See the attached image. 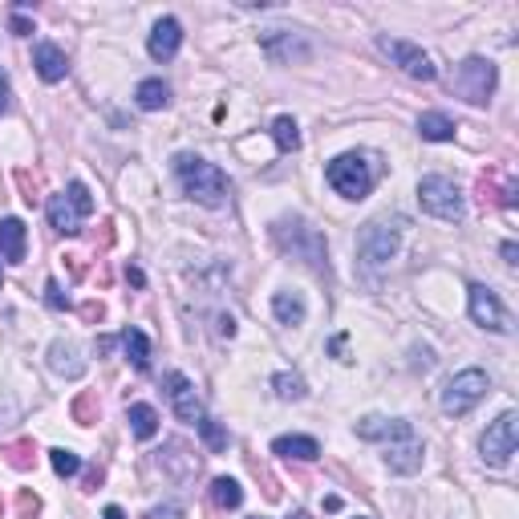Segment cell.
<instances>
[{
    "label": "cell",
    "mask_w": 519,
    "mask_h": 519,
    "mask_svg": "<svg viewBox=\"0 0 519 519\" xmlns=\"http://www.w3.org/2000/svg\"><path fill=\"white\" fill-rule=\"evenodd\" d=\"M174 174H179L183 191L191 195L195 203H203V207H223V199H228V191H231L228 174L215 163L199 159V154H174Z\"/></svg>",
    "instance_id": "1"
},
{
    "label": "cell",
    "mask_w": 519,
    "mask_h": 519,
    "mask_svg": "<svg viewBox=\"0 0 519 519\" xmlns=\"http://www.w3.org/2000/svg\"><path fill=\"white\" fill-rule=\"evenodd\" d=\"M402 228H406V220H374V223H366V228L357 231V256H361V264L366 268H385L390 260H394V252H398V240H402Z\"/></svg>",
    "instance_id": "2"
},
{
    "label": "cell",
    "mask_w": 519,
    "mask_h": 519,
    "mask_svg": "<svg viewBox=\"0 0 519 519\" xmlns=\"http://www.w3.org/2000/svg\"><path fill=\"white\" fill-rule=\"evenodd\" d=\"M325 179L341 199H366L369 187H374V171H369L366 154H341V159H333Z\"/></svg>",
    "instance_id": "3"
},
{
    "label": "cell",
    "mask_w": 519,
    "mask_h": 519,
    "mask_svg": "<svg viewBox=\"0 0 519 519\" xmlns=\"http://www.w3.org/2000/svg\"><path fill=\"white\" fill-rule=\"evenodd\" d=\"M418 199H422V212L434 215V220H446V223L462 220V195L446 174H426L418 183Z\"/></svg>",
    "instance_id": "4"
},
{
    "label": "cell",
    "mask_w": 519,
    "mask_h": 519,
    "mask_svg": "<svg viewBox=\"0 0 519 519\" xmlns=\"http://www.w3.org/2000/svg\"><path fill=\"white\" fill-rule=\"evenodd\" d=\"M491 382L483 369H462V374H454L451 382H446L443 390V410L451 414V418H462L467 410H475V406L487 398Z\"/></svg>",
    "instance_id": "5"
},
{
    "label": "cell",
    "mask_w": 519,
    "mask_h": 519,
    "mask_svg": "<svg viewBox=\"0 0 519 519\" xmlns=\"http://www.w3.org/2000/svg\"><path fill=\"white\" fill-rule=\"evenodd\" d=\"M495 66L483 58H467L459 69H454L451 77V86L459 97H467L471 106H483V102H491V94H495Z\"/></svg>",
    "instance_id": "6"
},
{
    "label": "cell",
    "mask_w": 519,
    "mask_h": 519,
    "mask_svg": "<svg viewBox=\"0 0 519 519\" xmlns=\"http://www.w3.org/2000/svg\"><path fill=\"white\" fill-rule=\"evenodd\" d=\"M515 438H519V418H515V410H503L487 426V434H483V443H479L483 462L487 467H507L511 454H515Z\"/></svg>",
    "instance_id": "7"
},
{
    "label": "cell",
    "mask_w": 519,
    "mask_h": 519,
    "mask_svg": "<svg viewBox=\"0 0 519 519\" xmlns=\"http://www.w3.org/2000/svg\"><path fill=\"white\" fill-rule=\"evenodd\" d=\"M382 45V53L390 61H394L398 69H402L406 77H414V81H434L438 77V69H434V61L426 58L422 49L414 45V41H398V37H382L377 41Z\"/></svg>",
    "instance_id": "8"
},
{
    "label": "cell",
    "mask_w": 519,
    "mask_h": 519,
    "mask_svg": "<svg viewBox=\"0 0 519 519\" xmlns=\"http://www.w3.org/2000/svg\"><path fill=\"white\" fill-rule=\"evenodd\" d=\"M471 321L491 333H511V317L503 313L500 297L487 289V284H471Z\"/></svg>",
    "instance_id": "9"
},
{
    "label": "cell",
    "mask_w": 519,
    "mask_h": 519,
    "mask_svg": "<svg viewBox=\"0 0 519 519\" xmlns=\"http://www.w3.org/2000/svg\"><path fill=\"white\" fill-rule=\"evenodd\" d=\"M357 438H361V443H406V438H414V426L402 422V418L369 414V418L357 422Z\"/></svg>",
    "instance_id": "10"
},
{
    "label": "cell",
    "mask_w": 519,
    "mask_h": 519,
    "mask_svg": "<svg viewBox=\"0 0 519 519\" xmlns=\"http://www.w3.org/2000/svg\"><path fill=\"white\" fill-rule=\"evenodd\" d=\"M167 398H171V410L179 414V422H199L203 418V402H199V394H195V385L187 382L183 374H167Z\"/></svg>",
    "instance_id": "11"
},
{
    "label": "cell",
    "mask_w": 519,
    "mask_h": 519,
    "mask_svg": "<svg viewBox=\"0 0 519 519\" xmlns=\"http://www.w3.org/2000/svg\"><path fill=\"white\" fill-rule=\"evenodd\" d=\"M179 45H183V25L174 17H163L159 25L151 29V41H146V49H151L154 61H171L174 53H179Z\"/></svg>",
    "instance_id": "12"
},
{
    "label": "cell",
    "mask_w": 519,
    "mask_h": 519,
    "mask_svg": "<svg viewBox=\"0 0 519 519\" xmlns=\"http://www.w3.org/2000/svg\"><path fill=\"white\" fill-rule=\"evenodd\" d=\"M422 443L418 438H406V443H390L385 446V467L394 475H414V471H422Z\"/></svg>",
    "instance_id": "13"
},
{
    "label": "cell",
    "mask_w": 519,
    "mask_h": 519,
    "mask_svg": "<svg viewBox=\"0 0 519 519\" xmlns=\"http://www.w3.org/2000/svg\"><path fill=\"white\" fill-rule=\"evenodd\" d=\"M33 66H37L41 81H61V77L69 74V58H66V49H58L53 41H41V45L33 49Z\"/></svg>",
    "instance_id": "14"
},
{
    "label": "cell",
    "mask_w": 519,
    "mask_h": 519,
    "mask_svg": "<svg viewBox=\"0 0 519 519\" xmlns=\"http://www.w3.org/2000/svg\"><path fill=\"white\" fill-rule=\"evenodd\" d=\"M25 248H29V228L20 220H0V256L9 260V264H20L25 260Z\"/></svg>",
    "instance_id": "15"
},
{
    "label": "cell",
    "mask_w": 519,
    "mask_h": 519,
    "mask_svg": "<svg viewBox=\"0 0 519 519\" xmlns=\"http://www.w3.org/2000/svg\"><path fill=\"white\" fill-rule=\"evenodd\" d=\"M272 454H280V459H297V462H317L321 443L317 438H305V434H284V438L272 443Z\"/></svg>",
    "instance_id": "16"
},
{
    "label": "cell",
    "mask_w": 519,
    "mask_h": 519,
    "mask_svg": "<svg viewBox=\"0 0 519 519\" xmlns=\"http://www.w3.org/2000/svg\"><path fill=\"white\" fill-rule=\"evenodd\" d=\"M49 369L61 377H81L86 374V361L77 357L74 341H53V345H49Z\"/></svg>",
    "instance_id": "17"
},
{
    "label": "cell",
    "mask_w": 519,
    "mask_h": 519,
    "mask_svg": "<svg viewBox=\"0 0 519 519\" xmlns=\"http://www.w3.org/2000/svg\"><path fill=\"white\" fill-rule=\"evenodd\" d=\"M45 212H49V223H53V231H61V236H77V220L81 215L74 212V203H69V195H49L45 199Z\"/></svg>",
    "instance_id": "18"
},
{
    "label": "cell",
    "mask_w": 519,
    "mask_h": 519,
    "mask_svg": "<svg viewBox=\"0 0 519 519\" xmlns=\"http://www.w3.org/2000/svg\"><path fill=\"white\" fill-rule=\"evenodd\" d=\"M272 313H276L280 325H305V297L300 292H276L272 297Z\"/></svg>",
    "instance_id": "19"
},
{
    "label": "cell",
    "mask_w": 519,
    "mask_h": 519,
    "mask_svg": "<svg viewBox=\"0 0 519 519\" xmlns=\"http://www.w3.org/2000/svg\"><path fill=\"white\" fill-rule=\"evenodd\" d=\"M0 454H4L12 471H33L37 467V443L33 438H12V443L0 446Z\"/></svg>",
    "instance_id": "20"
},
{
    "label": "cell",
    "mask_w": 519,
    "mask_h": 519,
    "mask_svg": "<svg viewBox=\"0 0 519 519\" xmlns=\"http://www.w3.org/2000/svg\"><path fill=\"white\" fill-rule=\"evenodd\" d=\"M479 191H483V199H495L500 207H515L519 187H515V179H495V174H483Z\"/></svg>",
    "instance_id": "21"
},
{
    "label": "cell",
    "mask_w": 519,
    "mask_h": 519,
    "mask_svg": "<svg viewBox=\"0 0 519 519\" xmlns=\"http://www.w3.org/2000/svg\"><path fill=\"white\" fill-rule=\"evenodd\" d=\"M126 422H130L135 438H154V434H159V414H154V406H146V402L130 406V410H126Z\"/></svg>",
    "instance_id": "22"
},
{
    "label": "cell",
    "mask_w": 519,
    "mask_h": 519,
    "mask_svg": "<svg viewBox=\"0 0 519 519\" xmlns=\"http://www.w3.org/2000/svg\"><path fill=\"white\" fill-rule=\"evenodd\" d=\"M135 102H138L143 110H163L167 102H171V86H167L163 77H146L143 86H138Z\"/></svg>",
    "instance_id": "23"
},
{
    "label": "cell",
    "mask_w": 519,
    "mask_h": 519,
    "mask_svg": "<svg viewBox=\"0 0 519 519\" xmlns=\"http://www.w3.org/2000/svg\"><path fill=\"white\" fill-rule=\"evenodd\" d=\"M122 349H126V357L135 361V369H151V341H146V333L143 329H126L122 337Z\"/></svg>",
    "instance_id": "24"
},
{
    "label": "cell",
    "mask_w": 519,
    "mask_h": 519,
    "mask_svg": "<svg viewBox=\"0 0 519 519\" xmlns=\"http://www.w3.org/2000/svg\"><path fill=\"white\" fill-rule=\"evenodd\" d=\"M418 135H422L426 143H451V138H454V122L446 114H422V118H418Z\"/></svg>",
    "instance_id": "25"
},
{
    "label": "cell",
    "mask_w": 519,
    "mask_h": 519,
    "mask_svg": "<svg viewBox=\"0 0 519 519\" xmlns=\"http://www.w3.org/2000/svg\"><path fill=\"white\" fill-rule=\"evenodd\" d=\"M212 500H215V507L220 511H231V507H240L244 503V491H240V483L236 479H215L212 483Z\"/></svg>",
    "instance_id": "26"
},
{
    "label": "cell",
    "mask_w": 519,
    "mask_h": 519,
    "mask_svg": "<svg viewBox=\"0 0 519 519\" xmlns=\"http://www.w3.org/2000/svg\"><path fill=\"white\" fill-rule=\"evenodd\" d=\"M272 138H276L280 151H300V126L292 122L289 114H280L276 122H272Z\"/></svg>",
    "instance_id": "27"
},
{
    "label": "cell",
    "mask_w": 519,
    "mask_h": 519,
    "mask_svg": "<svg viewBox=\"0 0 519 519\" xmlns=\"http://www.w3.org/2000/svg\"><path fill=\"white\" fill-rule=\"evenodd\" d=\"M272 390H276V398H284V402H300V398L308 394V385L300 374H276L272 377Z\"/></svg>",
    "instance_id": "28"
},
{
    "label": "cell",
    "mask_w": 519,
    "mask_h": 519,
    "mask_svg": "<svg viewBox=\"0 0 519 519\" xmlns=\"http://www.w3.org/2000/svg\"><path fill=\"white\" fill-rule=\"evenodd\" d=\"M69 414H74V422L77 426H94L97 422V414H102V406H97V394H77L74 406H69Z\"/></svg>",
    "instance_id": "29"
},
{
    "label": "cell",
    "mask_w": 519,
    "mask_h": 519,
    "mask_svg": "<svg viewBox=\"0 0 519 519\" xmlns=\"http://www.w3.org/2000/svg\"><path fill=\"white\" fill-rule=\"evenodd\" d=\"M199 434H203V443H207V451H228V443H231V434L223 430L215 418H199Z\"/></svg>",
    "instance_id": "30"
},
{
    "label": "cell",
    "mask_w": 519,
    "mask_h": 519,
    "mask_svg": "<svg viewBox=\"0 0 519 519\" xmlns=\"http://www.w3.org/2000/svg\"><path fill=\"white\" fill-rule=\"evenodd\" d=\"M49 459H53V471L61 475V479H69V475L81 471V459H77L74 451H66V446H58V451H49Z\"/></svg>",
    "instance_id": "31"
},
{
    "label": "cell",
    "mask_w": 519,
    "mask_h": 519,
    "mask_svg": "<svg viewBox=\"0 0 519 519\" xmlns=\"http://www.w3.org/2000/svg\"><path fill=\"white\" fill-rule=\"evenodd\" d=\"M69 203H74V212L77 215H94V195H89L86 183H69Z\"/></svg>",
    "instance_id": "32"
},
{
    "label": "cell",
    "mask_w": 519,
    "mask_h": 519,
    "mask_svg": "<svg viewBox=\"0 0 519 519\" xmlns=\"http://www.w3.org/2000/svg\"><path fill=\"white\" fill-rule=\"evenodd\" d=\"M41 515V500H37V491H17V519H37Z\"/></svg>",
    "instance_id": "33"
},
{
    "label": "cell",
    "mask_w": 519,
    "mask_h": 519,
    "mask_svg": "<svg viewBox=\"0 0 519 519\" xmlns=\"http://www.w3.org/2000/svg\"><path fill=\"white\" fill-rule=\"evenodd\" d=\"M45 300H49V308H58V313H61V308H69V297L61 292L58 280H49V284H45Z\"/></svg>",
    "instance_id": "34"
},
{
    "label": "cell",
    "mask_w": 519,
    "mask_h": 519,
    "mask_svg": "<svg viewBox=\"0 0 519 519\" xmlns=\"http://www.w3.org/2000/svg\"><path fill=\"white\" fill-rule=\"evenodd\" d=\"M17 183H20V191H25V203H37L41 195H37V179H29V171H17Z\"/></svg>",
    "instance_id": "35"
},
{
    "label": "cell",
    "mask_w": 519,
    "mask_h": 519,
    "mask_svg": "<svg viewBox=\"0 0 519 519\" xmlns=\"http://www.w3.org/2000/svg\"><path fill=\"white\" fill-rule=\"evenodd\" d=\"M81 317H86V321H89V325H97V321L106 317V308L97 305V300H89V305H81Z\"/></svg>",
    "instance_id": "36"
},
{
    "label": "cell",
    "mask_w": 519,
    "mask_h": 519,
    "mask_svg": "<svg viewBox=\"0 0 519 519\" xmlns=\"http://www.w3.org/2000/svg\"><path fill=\"white\" fill-rule=\"evenodd\" d=\"M151 519H183V507H159V511H151Z\"/></svg>",
    "instance_id": "37"
},
{
    "label": "cell",
    "mask_w": 519,
    "mask_h": 519,
    "mask_svg": "<svg viewBox=\"0 0 519 519\" xmlns=\"http://www.w3.org/2000/svg\"><path fill=\"white\" fill-rule=\"evenodd\" d=\"M66 264H69V272H74V280L86 276V260H81V256H66Z\"/></svg>",
    "instance_id": "38"
},
{
    "label": "cell",
    "mask_w": 519,
    "mask_h": 519,
    "mask_svg": "<svg viewBox=\"0 0 519 519\" xmlns=\"http://www.w3.org/2000/svg\"><path fill=\"white\" fill-rule=\"evenodd\" d=\"M4 110H9V74L0 69V114H4Z\"/></svg>",
    "instance_id": "39"
},
{
    "label": "cell",
    "mask_w": 519,
    "mask_h": 519,
    "mask_svg": "<svg viewBox=\"0 0 519 519\" xmlns=\"http://www.w3.org/2000/svg\"><path fill=\"white\" fill-rule=\"evenodd\" d=\"M12 33H17V37H29V33H33V25H29L25 17H12Z\"/></svg>",
    "instance_id": "40"
},
{
    "label": "cell",
    "mask_w": 519,
    "mask_h": 519,
    "mask_svg": "<svg viewBox=\"0 0 519 519\" xmlns=\"http://www.w3.org/2000/svg\"><path fill=\"white\" fill-rule=\"evenodd\" d=\"M97 483H102V467H94V471H89V475H86V491H94V487H97Z\"/></svg>",
    "instance_id": "41"
},
{
    "label": "cell",
    "mask_w": 519,
    "mask_h": 519,
    "mask_svg": "<svg viewBox=\"0 0 519 519\" xmlns=\"http://www.w3.org/2000/svg\"><path fill=\"white\" fill-rule=\"evenodd\" d=\"M126 280H130V284H138V289H143V284H146V276H143V272H138V268H126Z\"/></svg>",
    "instance_id": "42"
},
{
    "label": "cell",
    "mask_w": 519,
    "mask_h": 519,
    "mask_svg": "<svg viewBox=\"0 0 519 519\" xmlns=\"http://www.w3.org/2000/svg\"><path fill=\"white\" fill-rule=\"evenodd\" d=\"M97 353H110V349H114V337H97Z\"/></svg>",
    "instance_id": "43"
},
{
    "label": "cell",
    "mask_w": 519,
    "mask_h": 519,
    "mask_svg": "<svg viewBox=\"0 0 519 519\" xmlns=\"http://www.w3.org/2000/svg\"><path fill=\"white\" fill-rule=\"evenodd\" d=\"M515 256H519V248H515V244H503V260H507V264H515Z\"/></svg>",
    "instance_id": "44"
},
{
    "label": "cell",
    "mask_w": 519,
    "mask_h": 519,
    "mask_svg": "<svg viewBox=\"0 0 519 519\" xmlns=\"http://www.w3.org/2000/svg\"><path fill=\"white\" fill-rule=\"evenodd\" d=\"M102 519H126V515H122V507H106L102 511Z\"/></svg>",
    "instance_id": "45"
},
{
    "label": "cell",
    "mask_w": 519,
    "mask_h": 519,
    "mask_svg": "<svg viewBox=\"0 0 519 519\" xmlns=\"http://www.w3.org/2000/svg\"><path fill=\"white\" fill-rule=\"evenodd\" d=\"M289 519H313V515H308V511H292Z\"/></svg>",
    "instance_id": "46"
},
{
    "label": "cell",
    "mask_w": 519,
    "mask_h": 519,
    "mask_svg": "<svg viewBox=\"0 0 519 519\" xmlns=\"http://www.w3.org/2000/svg\"><path fill=\"white\" fill-rule=\"evenodd\" d=\"M0 511H4V503H0Z\"/></svg>",
    "instance_id": "47"
},
{
    "label": "cell",
    "mask_w": 519,
    "mask_h": 519,
    "mask_svg": "<svg viewBox=\"0 0 519 519\" xmlns=\"http://www.w3.org/2000/svg\"><path fill=\"white\" fill-rule=\"evenodd\" d=\"M0 284H4V276H0Z\"/></svg>",
    "instance_id": "48"
},
{
    "label": "cell",
    "mask_w": 519,
    "mask_h": 519,
    "mask_svg": "<svg viewBox=\"0 0 519 519\" xmlns=\"http://www.w3.org/2000/svg\"><path fill=\"white\" fill-rule=\"evenodd\" d=\"M146 519H151V515H146Z\"/></svg>",
    "instance_id": "49"
},
{
    "label": "cell",
    "mask_w": 519,
    "mask_h": 519,
    "mask_svg": "<svg viewBox=\"0 0 519 519\" xmlns=\"http://www.w3.org/2000/svg\"><path fill=\"white\" fill-rule=\"evenodd\" d=\"M361 519H366V515H361Z\"/></svg>",
    "instance_id": "50"
},
{
    "label": "cell",
    "mask_w": 519,
    "mask_h": 519,
    "mask_svg": "<svg viewBox=\"0 0 519 519\" xmlns=\"http://www.w3.org/2000/svg\"><path fill=\"white\" fill-rule=\"evenodd\" d=\"M256 519H260V515H256Z\"/></svg>",
    "instance_id": "51"
}]
</instances>
